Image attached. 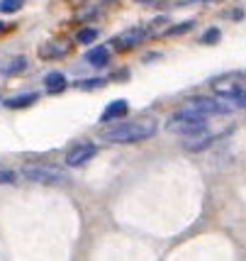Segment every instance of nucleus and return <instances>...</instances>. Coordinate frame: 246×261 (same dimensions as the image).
<instances>
[{"label":"nucleus","instance_id":"obj_1","mask_svg":"<svg viewBox=\"0 0 246 261\" xmlns=\"http://www.w3.org/2000/svg\"><path fill=\"white\" fill-rule=\"evenodd\" d=\"M158 132V120L156 117H136V120H127V122H115L102 132V139L110 144H134V142H144Z\"/></svg>","mask_w":246,"mask_h":261},{"label":"nucleus","instance_id":"obj_2","mask_svg":"<svg viewBox=\"0 0 246 261\" xmlns=\"http://www.w3.org/2000/svg\"><path fill=\"white\" fill-rule=\"evenodd\" d=\"M207 115H200V113H193V110H183L180 108L176 115H171L166 122V129L171 135H180V137H190L195 132H200L207 127Z\"/></svg>","mask_w":246,"mask_h":261},{"label":"nucleus","instance_id":"obj_3","mask_svg":"<svg viewBox=\"0 0 246 261\" xmlns=\"http://www.w3.org/2000/svg\"><path fill=\"white\" fill-rule=\"evenodd\" d=\"M244 86H246V76L239 73V71H234V73H222V76H217V79L210 81V88H212L214 95H217V98H227V100H234L236 95L244 91Z\"/></svg>","mask_w":246,"mask_h":261},{"label":"nucleus","instance_id":"obj_4","mask_svg":"<svg viewBox=\"0 0 246 261\" xmlns=\"http://www.w3.org/2000/svg\"><path fill=\"white\" fill-rule=\"evenodd\" d=\"M22 176L27 181L34 183H49V186H56V183H66L68 173L56 166H49V164H27L22 166Z\"/></svg>","mask_w":246,"mask_h":261},{"label":"nucleus","instance_id":"obj_5","mask_svg":"<svg viewBox=\"0 0 246 261\" xmlns=\"http://www.w3.org/2000/svg\"><path fill=\"white\" fill-rule=\"evenodd\" d=\"M224 98H220V100H214V98H190V100H185V105H183V110H193V113H200V115H220V113H227L232 105H227V102H222Z\"/></svg>","mask_w":246,"mask_h":261},{"label":"nucleus","instance_id":"obj_6","mask_svg":"<svg viewBox=\"0 0 246 261\" xmlns=\"http://www.w3.org/2000/svg\"><path fill=\"white\" fill-rule=\"evenodd\" d=\"M146 37V30L144 27H132V30H127V32L117 34L115 39H112V44L117 51H129V49H134L136 44H142Z\"/></svg>","mask_w":246,"mask_h":261},{"label":"nucleus","instance_id":"obj_7","mask_svg":"<svg viewBox=\"0 0 246 261\" xmlns=\"http://www.w3.org/2000/svg\"><path fill=\"white\" fill-rule=\"evenodd\" d=\"M95 154H98V147L93 142H83L66 154V166H83L90 159H95Z\"/></svg>","mask_w":246,"mask_h":261},{"label":"nucleus","instance_id":"obj_8","mask_svg":"<svg viewBox=\"0 0 246 261\" xmlns=\"http://www.w3.org/2000/svg\"><path fill=\"white\" fill-rule=\"evenodd\" d=\"M129 113V105H127V100H112L105 110H102L100 115V122H105V125H110V122H115V120H122L124 115Z\"/></svg>","mask_w":246,"mask_h":261},{"label":"nucleus","instance_id":"obj_9","mask_svg":"<svg viewBox=\"0 0 246 261\" xmlns=\"http://www.w3.org/2000/svg\"><path fill=\"white\" fill-rule=\"evenodd\" d=\"M68 51H71V44L64 42V39H51V42H46L42 49H39V57L42 59H61L66 57Z\"/></svg>","mask_w":246,"mask_h":261},{"label":"nucleus","instance_id":"obj_10","mask_svg":"<svg viewBox=\"0 0 246 261\" xmlns=\"http://www.w3.org/2000/svg\"><path fill=\"white\" fill-rule=\"evenodd\" d=\"M66 86H68V81L66 76L61 73V71H51V73H46V79H44V88L46 93H64L66 91Z\"/></svg>","mask_w":246,"mask_h":261},{"label":"nucleus","instance_id":"obj_11","mask_svg":"<svg viewBox=\"0 0 246 261\" xmlns=\"http://www.w3.org/2000/svg\"><path fill=\"white\" fill-rule=\"evenodd\" d=\"M86 61H88L90 66H95V68H102V66H107V61H110V49L107 46H95V49H90L88 54H86Z\"/></svg>","mask_w":246,"mask_h":261},{"label":"nucleus","instance_id":"obj_12","mask_svg":"<svg viewBox=\"0 0 246 261\" xmlns=\"http://www.w3.org/2000/svg\"><path fill=\"white\" fill-rule=\"evenodd\" d=\"M217 137L214 135H202V129L200 132H195V135H190V139L185 142V149H190V151H200V149L205 147H210Z\"/></svg>","mask_w":246,"mask_h":261},{"label":"nucleus","instance_id":"obj_13","mask_svg":"<svg viewBox=\"0 0 246 261\" xmlns=\"http://www.w3.org/2000/svg\"><path fill=\"white\" fill-rule=\"evenodd\" d=\"M37 98V93H22V95H15V98H8L5 100V108H30Z\"/></svg>","mask_w":246,"mask_h":261},{"label":"nucleus","instance_id":"obj_14","mask_svg":"<svg viewBox=\"0 0 246 261\" xmlns=\"http://www.w3.org/2000/svg\"><path fill=\"white\" fill-rule=\"evenodd\" d=\"M27 68V59L24 57H17V59H10L5 66H0L3 73H17V71H24Z\"/></svg>","mask_w":246,"mask_h":261},{"label":"nucleus","instance_id":"obj_15","mask_svg":"<svg viewBox=\"0 0 246 261\" xmlns=\"http://www.w3.org/2000/svg\"><path fill=\"white\" fill-rule=\"evenodd\" d=\"M78 44H93L95 39H98V30L95 27H86V30H80L78 32Z\"/></svg>","mask_w":246,"mask_h":261},{"label":"nucleus","instance_id":"obj_16","mask_svg":"<svg viewBox=\"0 0 246 261\" xmlns=\"http://www.w3.org/2000/svg\"><path fill=\"white\" fill-rule=\"evenodd\" d=\"M24 5V0H0V12L10 15V12H17Z\"/></svg>","mask_w":246,"mask_h":261},{"label":"nucleus","instance_id":"obj_17","mask_svg":"<svg viewBox=\"0 0 246 261\" xmlns=\"http://www.w3.org/2000/svg\"><path fill=\"white\" fill-rule=\"evenodd\" d=\"M105 86V79H83L76 83V88H83V91H90V88H102Z\"/></svg>","mask_w":246,"mask_h":261},{"label":"nucleus","instance_id":"obj_18","mask_svg":"<svg viewBox=\"0 0 246 261\" xmlns=\"http://www.w3.org/2000/svg\"><path fill=\"white\" fill-rule=\"evenodd\" d=\"M220 37H222V32H220L217 27H210V30L200 37V42L202 44H217V42H220Z\"/></svg>","mask_w":246,"mask_h":261},{"label":"nucleus","instance_id":"obj_19","mask_svg":"<svg viewBox=\"0 0 246 261\" xmlns=\"http://www.w3.org/2000/svg\"><path fill=\"white\" fill-rule=\"evenodd\" d=\"M15 178H17L15 171H0V183H12Z\"/></svg>","mask_w":246,"mask_h":261},{"label":"nucleus","instance_id":"obj_20","mask_svg":"<svg viewBox=\"0 0 246 261\" xmlns=\"http://www.w3.org/2000/svg\"><path fill=\"white\" fill-rule=\"evenodd\" d=\"M193 24H195V22H193V20H188V22H185V24H180V27H171L168 32H171V34H183L185 30H190Z\"/></svg>","mask_w":246,"mask_h":261},{"label":"nucleus","instance_id":"obj_21","mask_svg":"<svg viewBox=\"0 0 246 261\" xmlns=\"http://www.w3.org/2000/svg\"><path fill=\"white\" fill-rule=\"evenodd\" d=\"M234 100H236V105H239V108H244V110H246V93H244V91L239 93V95H236Z\"/></svg>","mask_w":246,"mask_h":261},{"label":"nucleus","instance_id":"obj_22","mask_svg":"<svg viewBox=\"0 0 246 261\" xmlns=\"http://www.w3.org/2000/svg\"><path fill=\"white\" fill-rule=\"evenodd\" d=\"M200 3H212V0H200Z\"/></svg>","mask_w":246,"mask_h":261},{"label":"nucleus","instance_id":"obj_23","mask_svg":"<svg viewBox=\"0 0 246 261\" xmlns=\"http://www.w3.org/2000/svg\"><path fill=\"white\" fill-rule=\"evenodd\" d=\"M136 3H149V0H136Z\"/></svg>","mask_w":246,"mask_h":261}]
</instances>
